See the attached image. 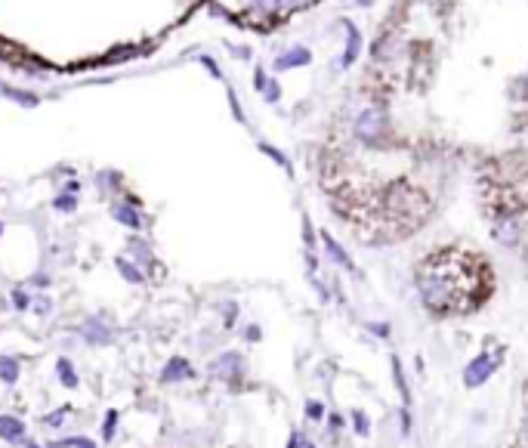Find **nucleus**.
<instances>
[{"label":"nucleus","instance_id":"obj_1","mask_svg":"<svg viewBox=\"0 0 528 448\" xmlns=\"http://www.w3.org/2000/svg\"><path fill=\"white\" fill-rule=\"evenodd\" d=\"M479 284L491 288L485 263L460 250H438L417 266V294L426 312L433 316H454V312L476 309L485 294Z\"/></svg>","mask_w":528,"mask_h":448},{"label":"nucleus","instance_id":"obj_2","mask_svg":"<svg viewBox=\"0 0 528 448\" xmlns=\"http://www.w3.org/2000/svg\"><path fill=\"white\" fill-rule=\"evenodd\" d=\"M387 137H389V118L387 112H380V105H371V109H365L355 118V139L362 146H383Z\"/></svg>","mask_w":528,"mask_h":448},{"label":"nucleus","instance_id":"obj_3","mask_svg":"<svg viewBox=\"0 0 528 448\" xmlns=\"http://www.w3.org/2000/svg\"><path fill=\"white\" fill-rule=\"evenodd\" d=\"M497 365H500V358L488 356V353H479L467 368H463V387L476 390V387H482V383H488V378L497 371Z\"/></svg>","mask_w":528,"mask_h":448},{"label":"nucleus","instance_id":"obj_4","mask_svg":"<svg viewBox=\"0 0 528 448\" xmlns=\"http://www.w3.org/2000/svg\"><path fill=\"white\" fill-rule=\"evenodd\" d=\"M491 235L504 247H519V241H522V226H519V220L513 213H500L495 220V226H491Z\"/></svg>","mask_w":528,"mask_h":448},{"label":"nucleus","instance_id":"obj_5","mask_svg":"<svg viewBox=\"0 0 528 448\" xmlns=\"http://www.w3.org/2000/svg\"><path fill=\"white\" fill-rule=\"evenodd\" d=\"M192 378H195V368L185 356H170L167 365L158 374L161 383H183V380H192Z\"/></svg>","mask_w":528,"mask_h":448},{"label":"nucleus","instance_id":"obj_6","mask_svg":"<svg viewBox=\"0 0 528 448\" xmlns=\"http://www.w3.org/2000/svg\"><path fill=\"white\" fill-rule=\"evenodd\" d=\"M210 374L220 380H238L241 374H244V358H241V353H222L217 362L210 365Z\"/></svg>","mask_w":528,"mask_h":448},{"label":"nucleus","instance_id":"obj_7","mask_svg":"<svg viewBox=\"0 0 528 448\" xmlns=\"http://www.w3.org/2000/svg\"><path fill=\"white\" fill-rule=\"evenodd\" d=\"M80 337H84V343H90V346H109L114 340V331L105 325L102 319H87L84 325H80Z\"/></svg>","mask_w":528,"mask_h":448},{"label":"nucleus","instance_id":"obj_8","mask_svg":"<svg viewBox=\"0 0 528 448\" xmlns=\"http://www.w3.org/2000/svg\"><path fill=\"white\" fill-rule=\"evenodd\" d=\"M25 420L16 417V415H0V439L10 445H22L25 439H28V433H25Z\"/></svg>","mask_w":528,"mask_h":448},{"label":"nucleus","instance_id":"obj_9","mask_svg":"<svg viewBox=\"0 0 528 448\" xmlns=\"http://www.w3.org/2000/svg\"><path fill=\"white\" fill-rule=\"evenodd\" d=\"M109 213H112L114 223H121V226H127V229H133V232L142 229V213L133 208V204H127V201H114Z\"/></svg>","mask_w":528,"mask_h":448},{"label":"nucleus","instance_id":"obj_10","mask_svg":"<svg viewBox=\"0 0 528 448\" xmlns=\"http://www.w3.org/2000/svg\"><path fill=\"white\" fill-rule=\"evenodd\" d=\"M56 380H59V387H65V390H77V387H80L77 368L71 365L68 356H59V358H56Z\"/></svg>","mask_w":528,"mask_h":448},{"label":"nucleus","instance_id":"obj_11","mask_svg":"<svg viewBox=\"0 0 528 448\" xmlns=\"http://www.w3.org/2000/svg\"><path fill=\"white\" fill-rule=\"evenodd\" d=\"M114 269L121 272L124 282H130V284H146V272H142V266L133 263L130 257H114Z\"/></svg>","mask_w":528,"mask_h":448},{"label":"nucleus","instance_id":"obj_12","mask_svg":"<svg viewBox=\"0 0 528 448\" xmlns=\"http://www.w3.org/2000/svg\"><path fill=\"white\" fill-rule=\"evenodd\" d=\"M22 374V362L16 356H0V383L4 387H16Z\"/></svg>","mask_w":528,"mask_h":448},{"label":"nucleus","instance_id":"obj_13","mask_svg":"<svg viewBox=\"0 0 528 448\" xmlns=\"http://www.w3.org/2000/svg\"><path fill=\"white\" fill-rule=\"evenodd\" d=\"M321 241H325V250H328V257H330V260H334V263H337V266H343V269H346V272H355V263H352V260H349V254H346V250H343V247H340V245H337V241H334V238H330V235H328V232H321Z\"/></svg>","mask_w":528,"mask_h":448},{"label":"nucleus","instance_id":"obj_14","mask_svg":"<svg viewBox=\"0 0 528 448\" xmlns=\"http://www.w3.org/2000/svg\"><path fill=\"white\" fill-rule=\"evenodd\" d=\"M102 445H112L114 442V436H118V430H121V411L118 408H105V415H102Z\"/></svg>","mask_w":528,"mask_h":448},{"label":"nucleus","instance_id":"obj_15","mask_svg":"<svg viewBox=\"0 0 528 448\" xmlns=\"http://www.w3.org/2000/svg\"><path fill=\"white\" fill-rule=\"evenodd\" d=\"M303 62H309V50H306V47H293V50H288V53H284V56H279V59H275V68H279V71H284V68L303 65Z\"/></svg>","mask_w":528,"mask_h":448},{"label":"nucleus","instance_id":"obj_16","mask_svg":"<svg viewBox=\"0 0 528 448\" xmlns=\"http://www.w3.org/2000/svg\"><path fill=\"white\" fill-rule=\"evenodd\" d=\"M50 448H99V445L87 436H62V439H53Z\"/></svg>","mask_w":528,"mask_h":448},{"label":"nucleus","instance_id":"obj_17","mask_svg":"<svg viewBox=\"0 0 528 448\" xmlns=\"http://www.w3.org/2000/svg\"><path fill=\"white\" fill-rule=\"evenodd\" d=\"M346 31H349V41H346V53H343V65H349V62H352L355 56H359V43H362L359 31H355L349 22H346Z\"/></svg>","mask_w":528,"mask_h":448},{"label":"nucleus","instance_id":"obj_18","mask_svg":"<svg viewBox=\"0 0 528 448\" xmlns=\"http://www.w3.org/2000/svg\"><path fill=\"white\" fill-rule=\"evenodd\" d=\"M53 210H59V213H75V210H77V195L59 192L56 198H53Z\"/></svg>","mask_w":528,"mask_h":448},{"label":"nucleus","instance_id":"obj_19","mask_svg":"<svg viewBox=\"0 0 528 448\" xmlns=\"http://www.w3.org/2000/svg\"><path fill=\"white\" fill-rule=\"evenodd\" d=\"M68 415H71V405H59L56 411L43 415V417H41V424H43V427H56V430H59L62 424H65V417H68Z\"/></svg>","mask_w":528,"mask_h":448},{"label":"nucleus","instance_id":"obj_20","mask_svg":"<svg viewBox=\"0 0 528 448\" xmlns=\"http://www.w3.org/2000/svg\"><path fill=\"white\" fill-rule=\"evenodd\" d=\"M10 300H13V309H19V312H28L31 309V294L25 291V288H13L10 291Z\"/></svg>","mask_w":528,"mask_h":448},{"label":"nucleus","instance_id":"obj_21","mask_svg":"<svg viewBox=\"0 0 528 448\" xmlns=\"http://www.w3.org/2000/svg\"><path fill=\"white\" fill-rule=\"evenodd\" d=\"M130 254H136V263L146 266L149 260H151V247L142 245V238H130Z\"/></svg>","mask_w":528,"mask_h":448},{"label":"nucleus","instance_id":"obj_22","mask_svg":"<svg viewBox=\"0 0 528 448\" xmlns=\"http://www.w3.org/2000/svg\"><path fill=\"white\" fill-rule=\"evenodd\" d=\"M352 427H355V433H359V436H368L371 433V417L365 415L362 408L352 411Z\"/></svg>","mask_w":528,"mask_h":448},{"label":"nucleus","instance_id":"obj_23","mask_svg":"<svg viewBox=\"0 0 528 448\" xmlns=\"http://www.w3.org/2000/svg\"><path fill=\"white\" fill-rule=\"evenodd\" d=\"M510 96H513V100H528V75L516 78L513 84H510Z\"/></svg>","mask_w":528,"mask_h":448},{"label":"nucleus","instance_id":"obj_24","mask_svg":"<svg viewBox=\"0 0 528 448\" xmlns=\"http://www.w3.org/2000/svg\"><path fill=\"white\" fill-rule=\"evenodd\" d=\"M392 374H396V383H399L402 396H405V405H408V402H411V393H408V383H405V378H402V365H399V358H392Z\"/></svg>","mask_w":528,"mask_h":448},{"label":"nucleus","instance_id":"obj_25","mask_svg":"<svg viewBox=\"0 0 528 448\" xmlns=\"http://www.w3.org/2000/svg\"><path fill=\"white\" fill-rule=\"evenodd\" d=\"M321 415H325V405H321L318 399H309L306 402V417L309 420H321Z\"/></svg>","mask_w":528,"mask_h":448},{"label":"nucleus","instance_id":"obj_26","mask_svg":"<svg viewBox=\"0 0 528 448\" xmlns=\"http://www.w3.org/2000/svg\"><path fill=\"white\" fill-rule=\"evenodd\" d=\"M263 151H266V155H269V158L275 161V164H281L284 170H291V164H288V158H284V155H281V151H279V149H272V146H263Z\"/></svg>","mask_w":528,"mask_h":448},{"label":"nucleus","instance_id":"obj_27","mask_svg":"<svg viewBox=\"0 0 528 448\" xmlns=\"http://www.w3.org/2000/svg\"><path fill=\"white\" fill-rule=\"evenodd\" d=\"M254 6L259 13H275L281 6V0H254Z\"/></svg>","mask_w":528,"mask_h":448},{"label":"nucleus","instance_id":"obj_28","mask_svg":"<svg viewBox=\"0 0 528 448\" xmlns=\"http://www.w3.org/2000/svg\"><path fill=\"white\" fill-rule=\"evenodd\" d=\"M263 96H266L269 102H275V100H279V84H275V80H269V84L263 87Z\"/></svg>","mask_w":528,"mask_h":448},{"label":"nucleus","instance_id":"obj_29","mask_svg":"<svg viewBox=\"0 0 528 448\" xmlns=\"http://www.w3.org/2000/svg\"><path fill=\"white\" fill-rule=\"evenodd\" d=\"M244 337L250 340V343H257V340L263 337V331H259V325H247V328H244Z\"/></svg>","mask_w":528,"mask_h":448},{"label":"nucleus","instance_id":"obj_30","mask_svg":"<svg viewBox=\"0 0 528 448\" xmlns=\"http://www.w3.org/2000/svg\"><path fill=\"white\" fill-rule=\"evenodd\" d=\"M31 306H34V312H38V316H47V312H50V300L41 297V300H34Z\"/></svg>","mask_w":528,"mask_h":448},{"label":"nucleus","instance_id":"obj_31","mask_svg":"<svg viewBox=\"0 0 528 448\" xmlns=\"http://www.w3.org/2000/svg\"><path fill=\"white\" fill-rule=\"evenodd\" d=\"M235 316H238L235 303H226V325H232V321H235Z\"/></svg>","mask_w":528,"mask_h":448},{"label":"nucleus","instance_id":"obj_32","mask_svg":"<svg viewBox=\"0 0 528 448\" xmlns=\"http://www.w3.org/2000/svg\"><path fill=\"white\" fill-rule=\"evenodd\" d=\"M371 331L377 337H389V325H371Z\"/></svg>","mask_w":528,"mask_h":448},{"label":"nucleus","instance_id":"obj_33","mask_svg":"<svg viewBox=\"0 0 528 448\" xmlns=\"http://www.w3.org/2000/svg\"><path fill=\"white\" fill-rule=\"evenodd\" d=\"M402 433H411V417H408V411H402Z\"/></svg>","mask_w":528,"mask_h":448},{"label":"nucleus","instance_id":"obj_34","mask_svg":"<svg viewBox=\"0 0 528 448\" xmlns=\"http://www.w3.org/2000/svg\"><path fill=\"white\" fill-rule=\"evenodd\" d=\"M284 448H300V433H293V436L288 439V445H284Z\"/></svg>","mask_w":528,"mask_h":448},{"label":"nucleus","instance_id":"obj_35","mask_svg":"<svg viewBox=\"0 0 528 448\" xmlns=\"http://www.w3.org/2000/svg\"><path fill=\"white\" fill-rule=\"evenodd\" d=\"M22 448H43V445H38V442H34V439H25ZM47 448H50V445H47Z\"/></svg>","mask_w":528,"mask_h":448},{"label":"nucleus","instance_id":"obj_36","mask_svg":"<svg viewBox=\"0 0 528 448\" xmlns=\"http://www.w3.org/2000/svg\"><path fill=\"white\" fill-rule=\"evenodd\" d=\"M522 439H525V445H528V415H525V420H522Z\"/></svg>","mask_w":528,"mask_h":448},{"label":"nucleus","instance_id":"obj_37","mask_svg":"<svg viewBox=\"0 0 528 448\" xmlns=\"http://www.w3.org/2000/svg\"><path fill=\"white\" fill-rule=\"evenodd\" d=\"M281 4H288V6H297V4H303V0H281Z\"/></svg>","mask_w":528,"mask_h":448},{"label":"nucleus","instance_id":"obj_38","mask_svg":"<svg viewBox=\"0 0 528 448\" xmlns=\"http://www.w3.org/2000/svg\"><path fill=\"white\" fill-rule=\"evenodd\" d=\"M359 4H362V6H368V4H374V0H359Z\"/></svg>","mask_w":528,"mask_h":448},{"label":"nucleus","instance_id":"obj_39","mask_svg":"<svg viewBox=\"0 0 528 448\" xmlns=\"http://www.w3.org/2000/svg\"><path fill=\"white\" fill-rule=\"evenodd\" d=\"M303 448H316V445H312V442H306V445H303Z\"/></svg>","mask_w":528,"mask_h":448},{"label":"nucleus","instance_id":"obj_40","mask_svg":"<svg viewBox=\"0 0 528 448\" xmlns=\"http://www.w3.org/2000/svg\"><path fill=\"white\" fill-rule=\"evenodd\" d=\"M0 235H4V223H0Z\"/></svg>","mask_w":528,"mask_h":448}]
</instances>
